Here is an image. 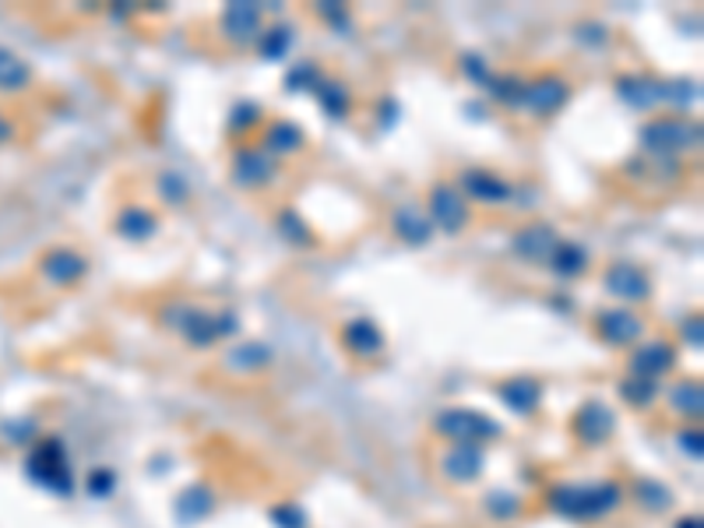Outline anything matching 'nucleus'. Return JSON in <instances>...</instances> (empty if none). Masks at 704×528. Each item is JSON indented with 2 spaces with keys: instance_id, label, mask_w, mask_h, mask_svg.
<instances>
[{
  "instance_id": "nucleus-1",
  "label": "nucleus",
  "mask_w": 704,
  "mask_h": 528,
  "mask_svg": "<svg viewBox=\"0 0 704 528\" xmlns=\"http://www.w3.org/2000/svg\"><path fill=\"white\" fill-rule=\"evenodd\" d=\"M550 504L561 511L564 518H577V521H595L613 515L620 504H624V490H620L616 479H603V483H564L550 494Z\"/></svg>"
},
{
  "instance_id": "nucleus-2",
  "label": "nucleus",
  "mask_w": 704,
  "mask_h": 528,
  "mask_svg": "<svg viewBox=\"0 0 704 528\" xmlns=\"http://www.w3.org/2000/svg\"><path fill=\"white\" fill-rule=\"evenodd\" d=\"M697 141H701V124L691 116H683V113L655 116L641 128V145H645V152L662 155V159L687 152V149L697 145Z\"/></svg>"
},
{
  "instance_id": "nucleus-3",
  "label": "nucleus",
  "mask_w": 704,
  "mask_h": 528,
  "mask_svg": "<svg viewBox=\"0 0 704 528\" xmlns=\"http://www.w3.org/2000/svg\"><path fill=\"white\" fill-rule=\"evenodd\" d=\"M29 476L47 486L50 494H71L74 476H71V465L64 455V444L47 437L43 444H36V451L29 455Z\"/></svg>"
},
{
  "instance_id": "nucleus-4",
  "label": "nucleus",
  "mask_w": 704,
  "mask_h": 528,
  "mask_svg": "<svg viewBox=\"0 0 704 528\" xmlns=\"http://www.w3.org/2000/svg\"><path fill=\"white\" fill-rule=\"evenodd\" d=\"M177 332L188 338L194 349H209V345L230 338L237 332V317L230 311L215 314V311H201V307H183Z\"/></svg>"
},
{
  "instance_id": "nucleus-5",
  "label": "nucleus",
  "mask_w": 704,
  "mask_h": 528,
  "mask_svg": "<svg viewBox=\"0 0 704 528\" xmlns=\"http://www.w3.org/2000/svg\"><path fill=\"white\" fill-rule=\"evenodd\" d=\"M676 345L670 338H641L634 349H631V359H627V377H641V380H662L666 374L676 370Z\"/></svg>"
},
{
  "instance_id": "nucleus-6",
  "label": "nucleus",
  "mask_w": 704,
  "mask_h": 528,
  "mask_svg": "<svg viewBox=\"0 0 704 528\" xmlns=\"http://www.w3.org/2000/svg\"><path fill=\"white\" fill-rule=\"evenodd\" d=\"M433 430L451 437L454 444H480L490 437H501V423L475 409H447L433 419Z\"/></svg>"
},
{
  "instance_id": "nucleus-7",
  "label": "nucleus",
  "mask_w": 704,
  "mask_h": 528,
  "mask_svg": "<svg viewBox=\"0 0 704 528\" xmlns=\"http://www.w3.org/2000/svg\"><path fill=\"white\" fill-rule=\"evenodd\" d=\"M426 219H430L433 230L454 236L469 226V201L459 194L454 184H433L430 201H426Z\"/></svg>"
},
{
  "instance_id": "nucleus-8",
  "label": "nucleus",
  "mask_w": 704,
  "mask_h": 528,
  "mask_svg": "<svg viewBox=\"0 0 704 528\" xmlns=\"http://www.w3.org/2000/svg\"><path fill=\"white\" fill-rule=\"evenodd\" d=\"M645 317L634 314L631 307H610L595 314V335L599 342L613 345V349H634L645 338Z\"/></svg>"
},
{
  "instance_id": "nucleus-9",
  "label": "nucleus",
  "mask_w": 704,
  "mask_h": 528,
  "mask_svg": "<svg viewBox=\"0 0 704 528\" xmlns=\"http://www.w3.org/2000/svg\"><path fill=\"white\" fill-rule=\"evenodd\" d=\"M603 282H606V293L616 296L620 303H627L631 311L652 299V278L645 275V268H637L634 261H613Z\"/></svg>"
},
{
  "instance_id": "nucleus-10",
  "label": "nucleus",
  "mask_w": 704,
  "mask_h": 528,
  "mask_svg": "<svg viewBox=\"0 0 704 528\" xmlns=\"http://www.w3.org/2000/svg\"><path fill=\"white\" fill-rule=\"evenodd\" d=\"M459 194L465 201H475V205H507V201L514 197V184L511 180H504L501 173H493V170H480V166H472V170H462L459 176Z\"/></svg>"
},
{
  "instance_id": "nucleus-11",
  "label": "nucleus",
  "mask_w": 704,
  "mask_h": 528,
  "mask_svg": "<svg viewBox=\"0 0 704 528\" xmlns=\"http://www.w3.org/2000/svg\"><path fill=\"white\" fill-rule=\"evenodd\" d=\"M567 95H571V85L561 74H540V78L525 81L517 106H525L535 116H553L556 110L567 103Z\"/></svg>"
},
{
  "instance_id": "nucleus-12",
  "label": "nucleus",
  "mask_w": 704,
  "mask_h": 528,
  "mask_svg": "<svg viewBox=\"0 0 704 528\" xmlns=\"http://www.w3.org/2000/svg\"><path fill=\"white\" fill-rule=\"evenodd\" d=\"M219 32L237 47H251L264 32V14L258 4H230L219 18Z\"/></svg>"
},
{
  "instance_id": "nucleus-13",
  "label": "nucleus",
  "mask_w": 704,
  "mask_h": 528,
  "mask_svg": "<svg viewBox=\"0 0 704 528\" xmlns=\"http://www.w3.org/2000/svg\"><path fill=\"white\" fill-rule=\"evenodd\" d=\"M556 243H561V236H556V230L550 226V222H532V226H522L514 233L511 247L529 264H550Z\"/></svg>"
},
{
  "instance_id": "nucleus-14",
  "label": "nucleus",
  "mask_w": 704,
  "mask_h": 528,
  "mask_svg": "<svg viewBox=\"0 0 704 528\" xmlns=\"http://www.w3.org/2000/svg\"><path fill=\"white\" fill-rule=\"evenodd\" d=\"M613 413H610V405L606 402H585L582 409L574 413V437L589 444V448H595V444H606L613 437Z\"/></svg>"
},
{
  "instance_id": "nucleus-15",
  "label": "nucleus",
  "mask_w": 704,
  "mask_h": 528,
  "mask_svg": "<svg viewBox=\"0 0 704 528\" xmlns=\"http://www.w3.org/2000/svg\"><path fill=\"white\" fill-rule=\"evenodd\" d=\"M39 272H43V278L50 282V286L68 290V286H74V282L86 278L89 264H86V257H81L78 251H71V247H57V251L43 254V261H39Z\"/></svg>"
},
{
  "instance_id": "nucleus-16",
  "label": "nucleus",
  "mask_w": 704,
  "mask_h": 528,
  "mask_svg": "<svg viewBox=\"0 0 704 528\" xmlns=\"http://www.w3.org/2000/svg\"><path fill=\"white\" fill-rule=\"evenodd\" d=\"M275 176V159L261 152V149H240L233 155V180L243 191H258L268 187Z\"/></svg>"
},
{
  "instance_id": "nucleus-17",
  "label": "nucleus",
  "mask_w": 704,
  "mask_h": 528,
  "mask_svg": "<svg viewBox=\"0 0 704 528\" xmlns=\"http://www.w3.org/2000/svg\"><path fill=\"white\" fill-rule=\"evenodd\" d=\"M486 469V458L480 444H454L451 451L441 455V473L451 483H475Z\"/></svg>"
},
{
  "instance_id": "nucleus-18",
  "label": "nucleus",
  "mask_w": 704,
  "mask_h": 528,
  "mask_svg": "<svg viewBox=\"0 0 704 528\" xmlns=\"http://www.w3.org/2000/svg\"><path fill=\"white\" fill-rule=\"evenodd\" d=\"M342 342H345V349L360 359H374V356L384 353V332L370 317L349 321L342 328Z\"/></svg>"
},
{
  "instance_id": "nucleus-19",
  "label": "nucleus",
  "mask_w": 704,
  "mask_h": 528,
  "mask_svg": "<svg viewBox=\"0 0 704 528\" xmlns=\"http://www.w3.org/2000/svg\"><path fill=\"white\" fill-rule=\"evenodd\" d=\"M496 395H501L504 405H511L517 416H532L543 405V384L529 374H522V377H511L504 384H496Z\"/></svg>"
},
{
  "instance_id": "nucleus-20",
  "label": "nucleus",
  "mask_w": 704,
  "mask_h": 528,
  "mask_svg": "<svg viewBox=\"0 0 704 528\" xmlns=\"http://www.w3.org/2000/svg\"><path fill=\"white\" fill-rule=\"evenodd\" d=\"M261 152H268L272 159H282V155H293L303 149V131L293 124V120H272L264 131H261Z\"/></svg>"
},
{
  "instance_id": "nucleus-21",
  "label": "nucleus",
  "mask_w": 704,
  "mask_h": 528,
  "mask_svg": "<svg viewBox=\"0 0 704 528\" xmlns=\"http://www.w3.org/2000/svg\"><path fill=\"white\" fill-rule=\"evenodd\" d=\"M391 230H395V236L405 240L409 247H423V243H430V236H433V226L420 205H402L395 212V219H391Z\"/></svg>"
},
{
  "instance_id": "nucleus-22",
  "label": "nucleus",
  "mask_w": 704,
  "mask_h": 528,
  "mask_svg": "<svg viewBox=\"0 0 704 528\" xmlns=\"http://www.w3.org/2000/svg\"><path fill=\"white\" fill-rule=\"evenodd\" d=\"M589 264L592 261H589V251L585 247H577L574 240H561V243H556V251H553L546 268L556 272L561 278H577V275L589 272Z\"/></svg>"
},
{
  "instance_id": "nucleus-23",
  "label": "nucleus",
  "mask_w": 704,
  "mask_h": 528,
  "mask_svg": "<svg viewBox=\"0 0 704 528\" xmlns=\"http://www.w3.org/2000/svg\"><path fill=\"white\" fill-rule=\"evenodd\" d=\"M117 233L128 236V240H149V236L159 233V215L144 205H128L117 219Z\"/></svg>"
},
{
  "instance_id": "nucleus-24",
  "label": "nucleus",
  "mask_w": 704,
  "mask_h": 528,
  "mask_svg": "<svg viewBox=\"0 0 704 528\" xmlns=\"http://www.w3.org/2000/svg\"><path fill=\"white\" fill-rule=\"evenodd\" d=\"M32 85V68L14 50L0 47V92H26Z\"/></svg>"
},
{
  "instance_id": "nucleus-25",
  "label": "nucleus",
  "mask_w": 704,
  "mask_h": 528,
  "mask_svg": "<svg viewBox=\"0 0 704 528\" xmlns=\"http://www.w3.org/2000/svg\"><path fill=\"white\" fill-rule=\"evenodd\" d=\"M616 89H620V95H624L634 110H652L658 103V81H652V78L627 74V78L616 81Z\"/></svg>"
},
{
  "instance_id": "nucleus-26",
  "label": "nucleus",
  "mask_w": 704,
  "mask_h": 528,
  "mask_svg": "<svg viewBox=\"0 0 704 528\" xmlns=\"http://www.w3.org/2000/svg\"><path fill=\"white\" fill-rule=\"evenodd\" d=\"M670 405H673V409L683 416V419H701V380L694 377H683L680 384H676V388L670 392Z\"/></svg>"
},
{
  "instance_id": "nucleus-27",
  "label": "nucleus",
  "mask_w": 704,
  "mask_h": 528,
  "mask_svg": "<svg viewBox=\"0 0 704 528\" xmlns=\"http://www.w3.org/2000/svg\"><path fill=\"white\" fill-rule=\"evenodd\" d=\"M318 99H321V106L335 116V120H342L345 113H349V103H352V95H349V89L342 85V81H331V78H321L318 81Z\"/></svg>"
},
{
  "instance_id": "nucleus-28",
  "label": "nucleus",
  "mask_w": 704,
  "mask_h": 528,
  "mask_svg": "<svg viewBox=\"0 0 704 528\" xmlns=\"http://www.w3.org/2000/svg\"><path fill=\"white\" fill-rule=\"evenodd\" d=\"M233 367H243L247 374H254V370H264L268 363H272V349H264L261 342H240L233 356H230Z\"/></svg>"
},
{
  "instance_id": "nucleus-29",
  "label": "nucleus",
  "mask_w": 704,
  "mask_h": 528,
  "mask_svg": "<svg viewBox=\"0 0 704 528\" xmlns=\"http://www.w3.org/2000/svg\"><path fill=\"white\" fill-rule=\"evenodd\" d=\"M634 497H637V504L645 507L648 515H655V511H662V507L673 504V494L666 490V486H658L655 479H637L634 483Z\"/></svg>"
},
{
  "instance_id": "nucleus-30",
  "label": "nucleus",
  "mask_w": 704,
  "mask_h": 528,
  "mask_svg": "<svg viewBox=\"0 0 704 528\" xmlns=\"http://www.w3.org/2000/svg\"><path fill=\"white\" fill-rule=\"evenodd\" d=\"M620 395H624L627 405H634V409H648V405L658 402V384L641 380V377H627L624 384H620Z\"/></svg>"
},
{
  "instance_id": "nucleus-31",
  "label": "nucleus",
  "mask_w": 704,
  "mask_h": 528,
  "mask_svg": "<svg viewBox=\"0 0 704 528\" xmlns=\"http://www.w3.org/2000/svg\"><path fill=\"white\" fill-rule=\"evenodd\" d=\"M289 47H293V32L282 29V26L264 29V32H261V39H258V50H261V57H264V60H282Z\"/></svg>"
},
{
  "instance_id": "nucleus-32",
  "label": "nucleus",
  "mask_w": 704,
  "mask_h": 528,
  "mask_svg": "<svg viewBox=\"0 0 704 528\" xmlns=\"http://www.w3.org/2000/svg\"><path fill=\"white\" fill-rule=\"evenodd\" d=\"M159 194L165 205H183L188 201V180H183L180 173H162L159 176Z\"/></svg>"
},
{
  "instance_id": "nucleus-33",
  "label": "nucleus",
  "mask_w": 704,
  "mask_h": 528,
  "mask_svg": "<svg viewBox=\"0 0 704 528\" xmlns=\"http://www.w3.org/2000/svg\"><path fill=\"white\" fill-rule=\"evenodd\" d=\"M282 233L293 240V243H300V247H314V233H306V226H303V219L296 215V212H285L282 215Z\"/></svg>"
},
{
  "instance_id": "nucleus-34",
  "label": "nucleus",
  "mask_w": 704,
  "mask_h": 528,
  "mask_svg": "<svg viewBox=\"0 0 704 528\" xmlns=\"http://www.w3.org/2000/svg\"><path fill=\"white\" fill-rule=\"evenodd\" d=\"M318 81H321V71H318V64H306V60H303V64L293 71V74H289V92H303V89H314L318 85Z\"/></svg>"
},
{
  "instance_id": "nucleus-35",
  "label": "nucleus",
  "mask_w": 704,
  "mask_h": 528,
  "mask_svg": "<svg viewBox=\"0 0 704 528\" xmlns=\"http://www.w3.org/2000/svg\"><path fill=\"white\" fill-rule=\"evenodd\" d=\"M462 71H465L469 78H475V81H490V74H486V60L475 57V53L462 57Z\"/></svg>"
},
{
  "instance_id": "nucleus-36",
  "label": "nucleus",
  "mask_w": 704,
  "mask_h": 528,
  "mask_svg": "<svg viewBox=\"0 0 704 528\" xmlns=\"http://www.w3.org/2000/svg\"><path fill=\"white\" fill-rule=\"evenodd\" d=\"M680 444H683V451H691V458H701V430L697 426H691V430H683L680 434Z\"/></svg>"
},
{
  "instance_id": "nucleus-37",
  "label": "nucleus",
  "mask_w": 704,
  "mask_h": 528,
  "mask_svg": "<svg viewBox=\"0 0 704 528\" xmlns=\"http://www.w3.org/2000/svg\"><path fill=\"white\" fill-rule=\"evenodd\" d=\"M683 332H687V342L697 349V345H701V317L694 314V321H687V328H683Z\"/></svg>"
},
{
  "instance_id": "nucleus-38",
  "label": "nucleus",
  "mask_w": 704,
  "mask_h": 528,
  "mask_svg": "<svg viewBox=\"0 0 704 528\" xmlns=\"http://www.w3.org/2000/svg\"><path fill=\"white\" fill-rule=\"evenodd\" d=\"M676 528H701V515H694V518H683Z\"/></svg>"
}]
</instances>
